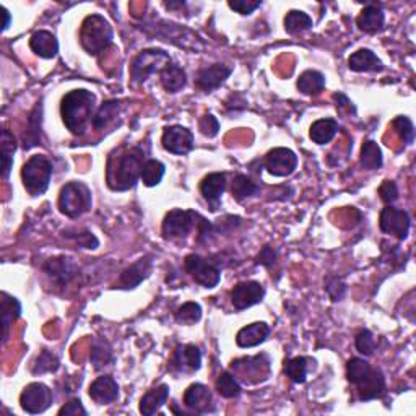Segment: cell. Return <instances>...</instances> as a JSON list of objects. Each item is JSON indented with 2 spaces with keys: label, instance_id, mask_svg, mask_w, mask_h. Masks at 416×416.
<instances>
[{
  "label": "cell",
  "instance_id": "28",
  "mask_svg": "<svg viewBox=\"0 0 416 416\" xmlns=\"http://www.w3.org/2000/svg\"><path fill=\"white\" fill-rule=\"evenodd\" d=\"M41 124H42V104L41 101L33 109L26 125V132L23 134V146L30 150L33 146L41 145Z\"/></svg>",
  "mask_w": 416,
  "mask_h": 416
},
{
  "label": "cell",
  "instance_id": "49",
  "mask_svg": "<svg viewBox=\"0 0 416 416\" xmlns=\"http://www.w3.org/2000/svg\"><path fill=\"white\" fill-rule=\"evenodd\" d=\"M65 234V233H64ZM67 238H72L75 243H79V245H81V248L85 249H96L98 245H100V241L96 239V236L93 233H80V234H65Z\"/></svg>",
  "mask_w": 416,
  "mask_h": 416
},
{
  "label": "cell",
  "instance_id": "53",
  "mask_svg": "<svg viewBox=\"0 0 416 416\" xmlns=\"http://www.w3.org/2000/svg\"><path fill=\"white\" fill-rule=\"evenodd\" d=\"M333 100H335V103H337V109H345L347 108L349 112H354L357 111V109H354V106H353V103L348 100V96L347 95H343V93H335V95H333Z\"/></svg>",
  "mask_w": 416,
  "mask_h": 416
},
{
  "label": "cell",
  "instance_id": "35",
  "mask_svg": "<svg viewBox=\"0 0 416 416\" xmlns=\"http://www.w3.org/2000/svg\"><path fill=\"white\" fill-rule=\"evenodd\" d=\"M359 164L363 169H379L382 166V151L374 140H366L361 146Z\"/></svg>",
  "mask_w": 416,
  "mask_h": 416
},
{
  "label": "cell",
  "instance_id": "30",
  "mask_svg": "<svg viewBox=\"0 0 416 416\" xmlns=\"http://www.w3.org/2000/svg\"><path fill=\"white\" fill-rule=\"evenodd\" d=\"M21 316V304L20 301L10 296L8 293H2V325H4V343H7L10 328L13 322Z\"/></svg>",
  "mask_w": 416,
  "mask_h": 416
},
{
  "label": "cell",
  "instance_id": "19",
  "mask_svg": "<svg viewBox=\"0 0 416 416\" xmlns=\"http://www.w3.org/2000/svg\"><path fill=\"white\" fill-rule=\"evenodd\" d=\"M153 268V260L151 255H145L134 262L132 265L125 268L122 272V275L119 278V288L122 289H134L139 287V284L146 280L150 277Z\"/></svg>",
  "mask_w": 416,
  "mask_h": 416
},
{
  "label": "cell",
  "instance_id": "16",
  "mask_svg": "<svg viewBox=\"0 0 416 416\" xmlns=\"http://www.w3.org/2000/svg\"><path fill=\"white\" fill-rule=\"evenodd\" d=\"M265 296V289L259 282H241L231 289V303L238 311L259 304Z\"/></svg>",
  "mask_w": 416,
  "mask_h": 416
},
{
  "label": "cell",
  "instance_id": "14",
  "mask_svg": "<svg viewBox=\"0 0 416 416\" xmlns=\"http://www.w3.org/2000/svg\"><path fill=\"white\" fill-rule=\"evenodd\" d=\"M410 224H412L410 223V215L405 210H398V208L387 205L381 212L379 226L382 233L392 234V236H397L398 239L403 241L408 238Z\"/></svg>",
  "mask_w": 416,
  "mask_h": 416
},
{
  "label": "cell",
  "instance_id": "29",
  "mask_svg": "<svg viewBox=\"0 0 416 416\" xmlns=\"http://www.w3.org/2000/svg\"><path fill=\"white\" fill-rule=\"evenodd\" d=\"M338 132V122L335 119H319L311 125L309 137L317 145H325L333 140Z\"/></svg>",
  "mask_w": 416,
  "mask_h": 416
},
{
  "label": "cell",
  "instance_id": "52",
  "mask_svg": "<svg viewBox=\"0 0 416 416\" xmlns=\"http://www.w3.org/2000/svg\"><path fill=\"white\" fill-rule=\"evenodd\" d=\"M325 289H327L328 296L332 298V301H340L343 298L345 289H347V287H345V283L342 280H338V278H333V280H330L327 283Z\"/></svg>",
  "mask_w": 416,
  "mask_h": 416
},
{
  "label": "cell",
  "instance_id": "8",
  "mask_svg": "<svg viewBox=\"0 0 416 416\" xmlns=\"http://www.w3.org/2000/svg\"><path fill=\"white\" fill-rule=\"evenodd\" d=\"M231 371L238 381H243L245 384H259L270 376V359L267 354L241 358L233 361Z\"/></svg>",
  "mask_w": 416,
  "mask_h": 416
},
{
  "label": "cell",
  "instance_id": "7",
  "mask_svg": "<svg viewBox=\"0 0 416 416\" xmlns=\"http://www.w3.org/2000/svg\"><path fill=\"white\" fill-rule=\"evenodd\" d=\"M91 208V190L83 183H69L60 189L59 210L69 218H79Z\"/></svg>",
  "mask_w": 416,
  "mask_h": 416
},
{
  "label": "cell",
  "instance_id": "5",
  "mask_svg": "<svg viewBox=\"0 0 416 416\" xmlns=\"http://www.w3.org/2000/svg\"><path fill=\"white\" fill-rule=\"evenodd\" d=\"M171 65V56L163 49H145L137 54L130 64V79L134 83H145L151 75L161 74Z\"/></svg>",
  "mask_w": 416,
  "mask_h": 416
},
{
  "label": "cell",
  "instance_id": "42",
  "mask_svg": "<svg viewBox=\"0 0 416 416\" xmlns=\"http://www.w3.org/2000/svg\"><path fill=\"white\" fill-rule=\"evenodd\" d=\"M57 369H59V359L56 354L47 352V349H42L31 368L33 374H46V372H56Z\"/></svg>",
  "mask_w": 416,
  "mask_h": 416
},
{
  "label": "cell",
  "instance_id": "13",
  "mask_svg": "<svg viewBox=\"0 0 416 416\" xmlns=\"http://www.w3.org/2000/svg\"><path fill=\"white\" fill-rule=\"evenodd\" d=\"M264 166L272 176L277 178H287L294 173L298 166V156L296 153L289 149H273L267 153Z\"/></svg>",
  "mask_w": 416,
  "mask_h": 416
},
{
  "label": "cell",
  "instance_id": "22",
  "mask_svg": "<svg viewBox=\"0 0 416 416\" xmlns=\"http://www.w3.org/2000/svg\"><path fill=\"white\" fill-rule=\"evenodd\" d=\"M90 397L98 405H109L117 400L119 386L111 376H101L90 386Z\"/></svg>",
  "mask_w": 416,
  "mask_h": 416
},
{
  "label": "cell",
  "instance_id": "43",
  "mask_svg": "<svg viewBox=\"0 0 416 416\" xmlns=\"http://www.w3.org/2000/svg\"><path fill=\"white\" fill-rule=\"evenodd\" d=\"M176 320L183 325H194L202 319V308L197 303H185L176 311Z\"/></svg>",
  "mask_w": 416,
  "mask_h": 416
},
{
  "label": "cell",
  "instance_id": "41",
  "mask_svg": "<svg viewBox=\"0 0 416 416\" xmlns=\"http://www.w3.org/2000/svg\"><path fill=\"white\" fill-rule=\"evenodd\" d=\"M91 363L95 366V369H103L112 363V352L108 342L104 340H95L91 347Z\"/></svg>",
  "mask_w": 416,
  "mask_h": 416
},
{
  "label": "cell",
  "instance_id": "46",
  "mask_svg": "<svg viewBox=\"0 0 416 416\" xmlns=\"http://www.w3.org/2000/svg\"><path fill=\"white\" fill-rule=\"evenodd\" d=\"M199 129L202 134L208 137V139H213V137H216L218 132H220V122H218V119L213 116V114H205V116L200 119Z\"/></svg>",
  "mask_w": 416,
  "mask_h": 416
},
{
  "label": "cell",
  "instance_id": "3",
  "mask_svg": "<svg viewBox=\"0 0 416 416\" xmlns=\"http://www.w3.org/2000/svg\"><path fill=\"white\" fill-rule=\"evenodd\" d=\"M347 379L358 388L359 400L369 402L384 397L386 379L384 374L372 368L368 361L361 358H352L347 363Z\"/></svg>",
  "mask_w": 416,
  "mask_h": 416
},
{
  "label": "cell",
  "instance_id": "24",
  "mask_svg": "<svg viewBox=\"0 0 416 416\" xmlns=\"http://www.w3.org/2000/svg\"><path fill=\"white\" fill-rule=\"evenodd\" d=\"M268 335H270V327L265 322H254L241 328L236 335V343L241 348H253L264 343Z\"/></svg>",
  "mask_w": 416,
  "mask_h": 416
},
{
  "label": "cell",
  "instance_id": "47",
  "mask_svg": "<svg viewBox=\"0 0 416 416\" xmlns=\"http://www.w3.org/2000/svg\"><path fill=\"white\" fill-rule=\"evenodd\" d=\"M229 8L234 10V12H238L241 15H250L254 13L257 8H260L262 2L260 0H234V2H228Z\"/></svg>",
  "mask_w": 416,
  "mask_h": 416
},
{
  "label": "cell",
  "instance_id": "37",
  "mask_svg": "<svg viewBox=\"0 0 416 416\" xmlns=\"http://www.w3.org/2000/svg\"><path fill=\"white\" fill-rule=\"evenodd\" d=\"M164 173H166V168H164V164L161 161L146 160L144 163V168H141L140 179L146 187H155V185L161 183Z\"/></svg>",
  "mask_w": 416,
  "mask_h": 416
},
{
  "label": "cell",
  "instance_id": "33",
  "mask_svg": "<svg viewBox=\"0 0 416 416\" xmlns=\"http://www.w3.org/2000/svg\"><path fill=\"white\" fill-rule=\"evenodd\" d=\"M119 109H120V103L117 100H109L104 101L100 109H98L95 117H93V127L96 130H104L109 127L116 117L119 116Z\"/></svg>",
  "mask_w": 416,
  "mask_h": 416
},
{
  "label": "cell",
  "instance_id": "26",
  "mask_svg": "<svg viewBox=\"0 0 416 416\" xmlns=\"http://www.w3.org/2000/svg\"><path fill=\"white\" fill-rule=\"evenodd\" d=\"M169 398V387L166 384H160L158 387L150 388L144 397L140 398V413L145 416H151L160 412V408Z\"/></svg>",
  "mask_w": 416,
  "mask_h": 416
},
{
  "label": "cell",
  "instance_id": "40",
  "mask_svg": "<svg viewBox=\"0 0 416 416\" xmlns=\"http://www.w3.org/2000/svg\"><path fill=\"white\" fill-rule=\"evenodd\" d=\"M259 192V185L244 174H236L231 184V194L236 200H244Z\"/></svg>",
  "mask_w": 416,
  "mask_h": 416
},
{
  "label": "cell",
  "instance_id": "54",
  "mask_svg": "<svg viewBox=\"0 0 416 416\" xmlns=\"http://www.w3.org/2000/svg\"><path fill=\"white\" fill-rule=\"evenodd\" d=\"M2 13H4V25H2V31H5L10 26V12L5 7H2Z\"/></svg>",
  "mask_w": 416,
  "mask_h": 416
},
{
  "label": "cell",
  "instance_id": "44",
  "mask_svg": "<svg viewBox=\"0 0 416 416\" xmlns=\"http://www.w3.org/2000/svg\"><path fill=\"white\" fill-rule=\"evenodd\" d=\"M392 125L395 127L398 135H400V139L403 140V144H407V145L413 144L415 127H413L412 120H410L408 117H405V116H398V117L393 119Z\"/></svg>",
  "mask_w": 416,
  "mask_h": 416
},
{
  "label": "cell",
  "instance_id": "50",
  "mask_svg": "<svg viewBox=\"0 0 416 416\" xmlns=\"http://www.w3.org/2000/svg\"><path fill=\"white\" fill-rule=\"evenodd\" d=\"M86 416L88 412H86L83 405H81L80 398H74V400H70L69 403H65L62 408L59 410V416Z\"/></svg>",
  "mask_w": 416,
  "mask_h": 416
},
{
  "label": "cell",
  "instance_id": "15",
  "mask_svg": "<svg viewBox=\"0 0 416 416\" xmlns=\"http://www.w3.org/2000/svg\"><path fill=\"white\" fill-rule=\"evenodd\" d=\"M202 366V353L195 345H179L169 361V369L179 374H194Z\"/></svg>",
  "mask_w": 416,
  "mask_h": 416
},
{
  "label": "cell",
  "instance_id": "18",
  "mask_svg": "<svg viewBox=\"0 0 416 416\" xmlns=\"http://www.w3.org/2000/svg\"><path fill=\"white\" fill-rule=\"evenodd\" d=\"M233 70L226 67L224 64H213L199 70L195 79V86L202 91L210 93L213 90L220 88V86L229 79Z\"/></svg>",
  "mask_w": 416,
  "mask_h": 416
},
{
  "label": "cell",
  "instance_id": "34",
  "mask_svg": "<svg viewBox=\"0 0 416 416\" xmlns=\"http://www.w3.org/2000/svg\"><path fill=\"white\" fill-rule=\"evenodd\" d=\"M311 359L306 357H296L284 361V374L294 384H304L308 379Z\"/></svg>",
  "mask_w": 416,
  "mask_h": 416
},
{
  "label": "cell",
  "instance_id": "45",
  "mask_svg": "<svg viewBox=\"0 0 416 416\" xmlns=\"http://www.w3.org/2000/svg\"><path fill=\"white\" fill-rule=\"evenodd\" d=\"M354 345H357V349L361 354H364V357H371L376 349V338L374 335H372L371 330L364 328V330H361L357 335Z\"/></svg>",
  "mask_w": 416,
  "mask_h": 416
},
{
  "label": "cell",
  "instance_id": "23",
  "mask_svg": "<svg viewBox=\"0 0 416 416\" xmlns=\"http://www.w3.org/2000/svg\"><path fill=\"white\" fill-rule=\"evenodd\" d=\"M348 67L353 72H381L384 70V64L382 60L376 56L371 49H358L357 52H353L348 59Z\"/></svg>",
  "mask_w": 416,
  "mask_h": 416
},
{
  "label": "cell",
  "instance_id": "20",
  "mask_svg": "<svg viewBox=\"0 0 416 416\" xmlns=\"http://www.w3.org/2000/svg\"><path fill=\"white\" fill-rule=\"evenodd\" d=\"M184 405L195 413H212L213 397L208 387L204 384H192L184 392Z\"/></svg>",
  "mask_w": 416,
  "mask_h": 416
},
{
  "label": "cell",
  "instance_id": "12",
  "mask_svg": "<svg viewBox=\"0 0 416 416\" xmlns=\"http://www.w3.org/2000/svg\"><path fill=\"white\" fill-rule=\"evenodd\" d=\"M161 144L173 155H187L194 149V135L183 125H169L163 130Z\"/></svg>",
  "mask_w": 416,
  "mask_h": 416
},
{
  "label": "cell",
  "instance_id": "9",
  "mask_svg": "<svg viewBox=\"0 0 416 416\" xmlns=\"http://www.w3.org/2000/svg\"><path fill=\"white\" fill-rule=\"evenodd\" d=\"M200 215L192 210H180V208H174L169 213H166L163 220V236L166 239H179L189 236V233L194 228L199 229Z\"/></svg>",
  "mask_w": 416,
  "mask_h": 416
},
{
  "label": "cell",
  "instance_id": "10",
  "mask_svg": "<svg viewBox=\"0 0 416 416\" xmlns=\"http://www.w3.org/2000/svg\"><path fill=\"white\" fill-rule=\"evenodd\" d=\"M54 400L52 391L42 382H33L26 386L20 395V405L26 413L40 415L51 407Z\"/></svg>",
  "mask_w": 416,
  "mask_h": 416
},
{
  "label": "cell",
  "instance_id": "31",
  "mask_svg": "<svg viewBox=\"0 0 416 416\" xmlns=\"http://www.w3.org/2000/svg\"><path fill=\"white\" fill-rule=\"evenodd\" d=\"M296 86L303 95L317 96L325 88V76L317 70H306L299 75Z\"/></svg>",
  "mask_w": 416,
  "mask_h": 416
},
{
  "label": "cell",
  "instance_id": "11",
  "mask_svg": "<svg viewBox=\"0 0 416 416\" xmlns=\"http://www.w3.org/2000/svg\"><path fill=\"white\" fill-rule=\"evenodd\" d=\"M184 267L189 275L194 278L195 283L202 284L204 288H215L221 280L220 268L197 254H190L185 257Z\"/></svg>",
  "mask_w": 416,
  "mask_h": 416
},
{
  "label": "cell",
  "instance_id": "51",
  "mask_svg": "<svg viewBox=\"0 0 416 416\" xmlns=\"http://www.w3.org/2000/svg\"><path fill=\"white\" fill-rule=\"evenodd\" d=\"M275 262H277V253H275V249L272 248V245H265V248L259 253V255L255 257V264L257 265H264L267 268H270V267L275 265Z\"/></svg>",
  "mask_w": 416,
  "mask_h": 416
},
{
  "label": "cell",
  "instance_id": "2",
  "mask_svg": "<svg viewBox=\"0 0 416 416\" xmlns=\"http://www.w3.org/2000/svg\"><path fill=\"white\" fill-rule=\"evenodd\" d=\"M96 111V96L88 90H72L62 98L60 114L65 127L76 137L86 132Z\"/></svg>",
  "mask_w": 416,
  "mask_h": 416
},
{
  "label": "cell",
  "instance_id": "4",
  "mask_svg": "<svg viewBox=\"0 0 416 416\" xmlns=\"http://www.w3.org/2000/svg\"><path fill=\"white\" fill-rule=\"evenodd\" d=\"M112 26L103 15L93 13L81 23L80 42L90 56H98L106 51L112 42Z\"/></svg>",
  "mask_w": 416,
  "mask_h": 416
},
{
  "label": "cell",
  "instance_id": "39",
  "mask_svg": "<svg viewBox=\"0 0 416 416\" xmlns=\"http://www.w3.org/2000/svg\"><path fill=\"white\" fill-rule=\"evenodd\" d=\"M16 151V140L13 134L8 129L2 130V169H4V178L8 179L10 171H12L13 164V153Z\"/></svg>",
  "mask_w": 416,
  "mask_h": 416
},
{
  "label": "cell",
  "instance_id": "25",
  "mask_svg": "<svg viewBox=\"0 0 416 416\" xmlns=\"http://www.w3.org/2000/svg\"><path fill=\"white\" fill-rule=\"evenodd\" d=\"M30 47L41 59H54L59 52L56 36L49 31H36L30 40Z\"/></svg>",
  "mask_w": 416,
  "mask_h": 416
},
{
  "label": "cell",
  "instance_id": "38",
  "mask_svg": "<svg viewBox=\"0 0 416 416\" xmlns=\"http://www.w3.org/2000/svg\"><path fill=\"white\" fill-rule=\"evenodd\" d=\"M216 391L224 398H238L243 393V387L231 372L224 371L216 379Z\"/></svg>",
  "mask_w": 416,
  "mask_h": 416
},
{
  "label": "cell",
  "instance_id": "1",
  "mask_svg": "<svg viewBox=\"0 0 416 416\" xmlns=\"http://www.w3.org/2000/svg\"><path fill=\"white\" fill-rule=\"evenodd\" d=\"M145 151L140 146L125 149L117 153V156H111L108 161V185L112 190L124 192L135 187L137 180L144 168Z\"/></svg>",
  "mask_w": 416,
  "mask_h": 416
},
{
  "label": "cell",
  "instance_id": "27",
  "mask_svg": "<svg viewBox=\"0 0 416 416\" xmlns=\"http://www.w3.org/2000/svg\"><path fill=\"white\" fill-rule=\"evenodd\" d=\"M384 23L386 15L379 5H368L357 18L358 28L364 33H369V35L381 31L384 28Z\"/></svg>",
  "mask_w": 416,
  "mask_h": 416
},
{
  "label": "cell",
  "instance_id": "21",
  "mask_svg": "<svg viewBox=\"0 0 416 416\" xmlns=\"http://www.w3.org/2000/svg\"><path fill=\"white\" fill-rule=\"evenodd\" d=\"M224 190H226V174L224 173L208 174L200 183V192L208 204L212 205V210H216L218 205H220Z\"/></svg>",
  "mask_w": 416,
  "mask_h": 416
},
{
  "label": "cell",
  "instance_id": "36",
  "mask_svg": "<svg viewBox=\"0 0 416 416\" xmlns=\"http://www.w3.org/2000/svg\"><path fill=\"white\" fill-rule=\"evenodd\" d=\"M284 31L289 33V35H299V33H304L312 28V18L301 10H289L284 16Z\"/></svg>",
  "mask_w": 416,
  "mask_h": 416
},
{
  "label": "cell",
  "instance_id": "32",
  "mask_svg": "<svg viewBox=\"0 0 416 416\" xmlns=\"http://www.w3.org/2000/svg\"><path fill=\"white\" fill-rule=\"evenodd\" d=\"M160 76L163 88L168 93H178L184 88L185 83H187V75H185L184 69L174 64L168 65V67L160 74Z\"/></svg>",
  "mask_w": 416,
  "mask_h": 416
},
{
  "label": "cell",
  "instance_id": "6",
  "mask_svg": "<svg viewBox=\"0 0 416 416\" xmlns=\"http://www.w3.org/2000/svg\"><path fill=\"white\" fill-rule=\"evenodd\" d=\"M52 176V163L42 155L31 156L21 168V180L33 197L42 195L49 187Z\"/></svg>",
  "mask_w": 416,
  "mask_h": 416
},
{
  "label": "cell",
  "instance_id": "48",
  "mask_svg": "<svg viewBox=\"0 0 416 416\" xmlns=\"http://www.w3.org/2000/svg\"><path fill=\"white\" fill-rule=\"evenodd\" d=\"M379 195L386 205H392L398 199V189L393 180H384L379 187Z\"/></svg>",
  "mask_w": 416,
  "mask_h": 416
},
{
  "label": "cell",
  "instance_id": "17",
  "mask_svg": "<svg viewBox=\"0 0 416 416\" xmlns=\"http://www.w3.org/2000/svg\"><path fill=\"white\" fill-rule=\"evenodd\" d=\"M42 270L59 284H69L79 275V265L75 264L74 259L65 255H57L52 257V259H47L42 264Z\"/></svg>",
  "mask_w": 416,
  "mask_h": 416
}]
</instances>
